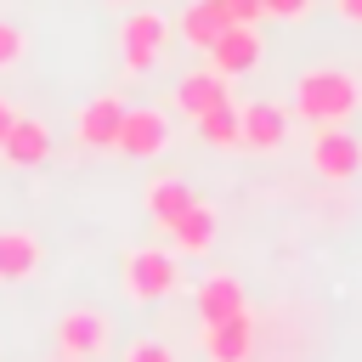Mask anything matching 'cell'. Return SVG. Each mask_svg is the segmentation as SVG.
<instances>
[{"label": "cell", "mask_w": 362, "mask_h": 362, "mask_svg": "<svg viewBox=\"0 0 362 362\" xmlns=\"http://www.w3.org/2000/svg\"><path fill=\"white\" fill-rule=\"evenodd\" d=\"M192 305H198L204 328H209V322H226V317H243V311H249V300H243V283H238V277H226V272L204 277V283H198V294H192Z\"/></svg>", "instance_id": "obj_12"}, {"label": "cell", "mask_w": 362, "mask_h": 362, "mask_svg": "<svg viewBox=\"0 0 362 362\" xmlns=\"http://www.w3.org/2000/svg\"><path fill=\"white\" fill-rule=\"evenodd\" d=\"M17 119H23V113H17V107H11V102H6V96H0V141H6V136H11V124H17Z\"/></svg>", "instance_id": "obj_23"}, {"label": "cell", "mask_w": 362, "mask_h": 362, "mask_svg": "<svg viewBox=\"0 0 362 362\" xmlns=\"http://www.w3.org/2000/svg\"><path fill=\"white\" fill-rule=\"evenodd\" d=\"M170 34H175V23L164 17V11H130L124 23H119V45H124V68L130 74H147L158 57H164V45H170Z\"/></svg>", "instance_id": "obj_2"}, {"label": "cell", "mask_w": 362, "mask_h": 362, "mask_svg": "<svg viewBox=\"0 0 362 362\" xmlns=\"http://www.w3.org/2000/svg\"><path fill=\"white\" fill-rule=\"evenodd\" d=\"M0 153H6V164L34 170V164H45V158H51V136H45V124H40V119H17V124H11V136L0 141Z\"/></svg>", "instance_id": "obj_15"}, {"label": "cell", "mask_w": 362, "mask_h": 362, "mask_svg": "<svg viewBox=\"0 0 362 362\" xmlns=\"http://www.w3.org/2000/svg\"><path fill=\"white\" fill-rule=\"evenodd\" d=\"M164 232H170V243H175L181 255H204V249L215 243V209H209V204H192V209H187L181 221H170Z\"/></svg>", "instance_id": "obj_16"}, {"label": "cell", "mask_w": 362, "mask_h": 362, "mask_svg": "<svg viewBox=\"0 0 362 362\" xmlns=\"http://www.w3.org/2000/svg\"><path fill=\"white\" fill-rule=\"evenodd\" d=\"M221 11H226L232 23H255V17H266V11H260V0H221Z\"/></svg>", "instance_id": "obj_21"}, {"label": "cell", "mask_w": 362, "mask_h": 362, "mask_svg": "<svg viewBox=\"0 0 362 362\" xmlns=\"http://www.w3.org/2000/svg\"><path fill=\"white\" fill-rule=\"evenodd\" d=\"M107 6H124V0H107Z\"/></svg>", "instance_id": "obj_25"}, {"label": "cell", "mask_w": 362, "mask_h": 362, "mask_svg": "<svg viewBox=\"0 0 362 362\" xmlns=\"http://www.w3.org/2000/svg\"><path fill=\"white\" fill-rule=\"evenodd\" d=\"M175 28H181V40H187L192 51H209V45L232 28V17L221 11V0H187V11H181Z\"/></svg>", "instance_id": "obj_14"}, {"label": "cell", "mask_w": 362, "mask_h": 362, "mask_svg": "<svg viewBox=\"0 0 362 362\" xmlns=\"http://www.w3.org/2000/svg\"><path fill=\"white\" fill-rule=\"evenodd\" d=\"M192 204H198V198H192V187H187V181H175V175H158V181L147 187V215H153L158 226L181 221Z\"/></svg>", "instance_id": "obj_17"}, {"label": "cell", "mask_w": 362, "mask_h": 362, "mask_svg": "<svg viewBox=\"0 0 362 362\" xmlns=\"http://www.w3.org/2000/svg\"><path fill=\"white\" fill-rule=\"evenodd\" d=\"M40 272V238L28 226H0V283H28Z\"/></svg>", "instance_id": "obj_13"}, {"label": "cell", "mask_w": 362, "mask_h": 362, "mask_svg": "<svg viewBox=\"0 0 362 362\" xmlns=\"http://www.w3.org/2000/svg\"><path fill=\"white\" fill-rule=\"evenodd\" d=\"M232 102V90H226V79L215 74V68H198V74H187L181 85H175V107L198 124L204 113H215V107H226Z\"/></svg>", "instance_id": "obj_11"}, {"label": "cell", "mask_w": 362, "mask_h": 362, "mask_svg": "<svg viewBox=\"0 0 362 362\" xmlns=\"http://www.w3.org/2000/svg\"><path fill=\"white\" fill-rule=\"evenodd\" d=\"M170 147V113L158 107H130L124 113V130H119V153L130 158H158Z\"/></svg>", "instance_id": "obj_6"}, {"label": "cell", "mask_w": 362, "mask_h": 362, "mask_svg": "<svg viewBox=\"0 0 362 362\" xmlns=\"http://www.w3.org/2000/svg\"><path fill=\"white\" fill-rule=\"evenodd\" d=\"M124 102L119 96H90L85 107H79V119H74V136L85 141V147H119V130H124Z\"/></svg>", "instance_id": "obj_7"}, {"label": "cell", "mask_w": 362, "mask_h": 362, "mask_svg": "<svg viewBox=\"0 0 362 362\" xmlns=\"http://www.w3.org/2000/svg\"><path fill=\"white\" fill-rule=\"evenodd\" d=\"M356 102H362V85L351 74H339V68H311L294 85V113L311 119V124H345V113Z\"/></svg>", "instance_id": "obj_1"}, {"label": "cell", "mask_w": 362, "mask_h": 362, "mask_svg": "<svg viewBox=\"0 0 362 362\" xmlns=\"http://www.w3.org/2000/svg\"><path fill=\"white\" fill-rule=\"evenodd\" d=\"M57 351H62L68 362H96V356L107 351V317L90 311V305L62 311V322H57Z\"/></svg>", "instance_id": "obj_5"}, {"label": "cell", "mask_w": 362, "mask_h": 362, "mask_svg": "<svg viewBox=\"0 0 362 362\" xmlns=\"http://www.w3.org/2000/svg\"><path fill=\"white\" fill-rule=\"evenodd\" d=\"M23 45H28L23 28H17V23H0V68H17V62H23Z\"/></svg>", "instance_id": "obj_19"}, {"label": "cell", "mask_w": 362, "mask_h": 362, "mask_svg": "<svg viewBox=\"0 0 362 362\" xmlns=\"http://www.w3.org/2000/svg\"><path fill=\"white\" fill-rule=\"evenodd\" d=\"M181 288V266L164 249H130L124 255V294L130 300H164Z\"/></svg>", "instance_id": "obj_3"}, {"label": "cell", "mask_w": 362, "mask_h": 362, "mask_svg": "<svg viewBox=\"0 0 362 362\" xmlns=\"http://www.w3.org/2000/svg\"><path fill=\"white\" fill-rule=\"evenodd\" d=\"M260 62V34H255V23H232L215 45H209V68L221 74V79H232V74H249Z\"/></svg>", "instance_id": "obj_9"}, {"label": "cell", "mask_w": 362, "mask_h": 362, "mask_svg": "<svg viewBox=\"0 0 362 362\" xmlns=\"http://www.w3.org/2000/svg\"><path fill=\"white\" fill-rule=\"evenodd\" d=\"M305 6H311V0H260V11H266V17H300Z\"/></svg>", "instance_id": "obj_22"}, {"label": "cell", "mask_w": 362, "mask_h": 362, "mask_svg": "<svg viewBox=\"0 0 362 362\" xmlns=\"http://www.w3.org/2000/svg\"><path fill=\"white\" fill-rule=\"evenodd\" d=\"M238 124H243L238 147H255V153H277V147L288 141V113H283L277 102H249V107H238Z\"/></svg>", "instance_id": "obj_8"}, {"label": "cell", "mask_w": 362, "mask_h": 362, "mask_svg": "<svg viewBox=\"0 0 362 362\" xmlns=\"http://www.w3.org/2000/svg\"><path fill=\"white\" fill-rule=\"evenodd\" d=\"M204 356L209 362H249L255 356V317H226V322H209L204 328Z\"/></svg>", "instance_id": "obj_10"}, {"label": "cell", "mask_w": 362, "mask_h": 362, "mask_svg": "<svg viewBox=\"0 0 362 362\" xmlns=\"http://www.w3.org/2000/svg\"><path fill=\"white\" fill-rule=\"evenodd\" d=\"M311 170L322 181H351L362 170V141L351 130H339V124H317V136H311Z\"/></svg>", "instance_id": "obj_4"}, {"label": "cell", "mask_w": 362, "mask_h": 362, "mask_svg": "<svg viewBox=\"0 0 362 362\" xmlns=\"http://www.w3.org/2000/svg\"><path fill=\"white\" fill-rule=\"evenodd\" d=\"M198 136H204L209 147H238V136H243V124H238V102L204 113V119H198Z\"/></svg>", "instance_id": "obj_18"}, {"label": "cell", "mask_w": 362, "mask_h": 362, "mask_svg": "<svg viewBox=\"0 0 362 362\" xmlns=\"http://www.w3.org/2000/svg\"><path fill=\"white\" fill-rule=\"evenodd\" d=\"M334 6H339V17H345V23H362V0H334Z\"/></svg>", "instance_id": "obj_24"}, {"label": "cell", "mask_w": 362, "mask_h": 362, "mask_svg": "<svg viewBox=\"0 0 362 362\" xmlns=\"http://www.w3.org/2000/svg\"><path fill=\"white\" fill-rule=\"evenodd\" d=\"M124 362H175V351L158 345V339H136V345L124 351Z\"/></svg>", "instance_id": "obj_20"}]
</instances>
